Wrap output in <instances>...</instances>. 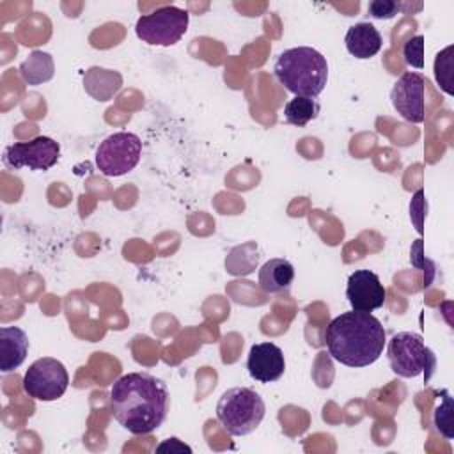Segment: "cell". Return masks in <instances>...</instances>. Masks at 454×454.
Masks as SVG:
<instances>
[{"label":"cell","instance_id":"obj_8","mask_svg":"<svg viewBox=\"0 0 454 454\" xmlns=\"http://www.w3.org/2000/svg\"><path fill=\"white\" fill-rule=\"evenodd\" d=\"M69 385V374L64 364L51 356L37 358L25 371L23 390L37 401H55L64 395Z\"/></svg>","mask_w":454,"mask_h":454},{"label":"cell","instance_id":"obj_11","mask_svg":"<svg viewBox=\"0 0 454 454\" xmlns=\"http://www.w3.org/2000/svg\"><path fill=\"white\" fill-rule=\"evenodd\" d=\"M346 298L351 305V310L372 312L385 305L387 291L374 271L356 270L348 277Z\"/></svg>","mask_w":454,"mask_h":454},{"label":"cell","instance_id":"obj_1","mask_svg":"<svg viewBox=\"0 0 454 454\" xmlns=\"http://www.w3.org/2000/svg\"><path fill=\"white\" fill-rule=\"evenodd\" d=\"M168 388L149 372H128L110 388V413L131 434H149L167 419Z\"/></svg>","mask_w":454,"mask_h":454},{"label":"cell","instance_id":"obj_24","mask_svg":"<svg viewBox=\"0 0 454 454\" xmlns=\"http://www.w3.org/2000/svg\"><path fill=\"white\" fill-rule=\"evenodd\" d=\"M426 209H427V204L424 202V192L419 190V192H415V195L411 199V204H410V218L415 223V229H417L419 234H422V231H424L422 222H424Z\"/></svg>","mask_w":454,"mask_h":454},{"label":"cell","instance_id":"obj_7","mask_svg":"<svg viewBox=\"0 0 454 454\" xmlns=\"http://www.w3.org/2000/svg\"><path fill=\"white\" fill-rule=\"evenodd\" d=\"M142 156V140L129 131L106 137L96 149V167L108 177H119L133 170Z\"/></svg>","mask_w":454,"mask_h":454},{"label":"cell","instance_id":"obj_5","mask_svg":"<svg viewBox=\"0 0 454 454\" xmlns=\"http://www.w3.org/2000/svg\"><path fill=\"white\" fill-rule=\"evenodd\" d=\"M387 358L390 369L401 378H417L424 374L429 380L436 360L433 351L426 346L422 335L415 332L395 333L387 346Z\"/></svg>","mask_w":454,"mask_h":454},{"label":"cell","instance_id":"obj_13","mask_svg":"<svg viewBox=\"0 0 454 454\" xmlns=\"http://www.w3.org/2000/svg\"><path fill=\"white\" fill-rule=\"evenodd\" d=\"M28 335L18 326L0 328V369L11 372L18 369L28 353Z\"/></svg>","mask_w":454,"mask_h":454},{"label":"cell","instance_id":"obj_16","mask_svg":"<svg viewBox=\"0 0 454 454\" xmlns=\"http://www.w3.org/2000/svg\"><path fill=\"white\" fill-rule=\"evenodd\" d=\"M85 90L98 101H108L122 87V76L105 67H90L83 76Z\"/></svg>","mask_w":454,"mask_h":454},{"label":"cell","instance_id":"obj_9","mask_svg":"<svg viewBox=\"0 0 454 454\" xmlns=\"http://www.w3.org/2000/svg\"><path fill=\"white\" fill-rule=\"evenodd\" d=\"M60 156V145L50 137L39 135L28 142H14L4 151V165L11 170L28 167L30 170H50Z\"/></svg>","mask_w":454,"mask_h":454},{"label":"cell","instance_id":"obj_2","mask_svg":"<svg viewBox=\"0 0 454 454\" xmlns=\"http://www.w3.org/2000/svg\"><path fill=\"white\" fill-rule=\"evenodd\" d=\"M323 342L339 364L367 367L383 355L387 335L381 321L371 312L351 310L326 325Z\"/></svg>","mask_w":454,"mask_h":454},{"label":"cell","instance_id":"obj_14","mask_svg":"<svg viewBox=\"0 0 454 454\" xmlns=\"http://www.w3.org/2000/svg\"><path fill=\"white\" fill-rule=\"evenodd\" d=\"M344 44L349 55H353L355 59H371L381 50L383 39L372 23L362 21L348 28Z\"/></svg>","mask_w":454,"mask_h":454},{"label":"cell","instance_id":"obj_20","mask_svg":"<svg viewBox=\"0 0 454 454\" xmlns=\"http://www.w3.org/2000/svg\"><path fill=\"white\" fill-rule=\"evenodd\" d=\"M440 395H442V401H440V404L434 408L433 420H434V426H436L438 433H440L442 436H445L447 440H452V438H454V426H452L454 403H452V397H450L449 390H442Z\"/></svg>","mask_w":454,"mask_h":454},{"label":"cell","instance_id":"obj_6","mask_svg":"<svg viewBox=\"0 0 454 454\" xmlns=\"http://www.w3.org/2000/svg\"><path fill=\"white\" fill-rule=\"evenodd\" d=\"M190 16L184 9L176 5H163L151 14H144L137 20L135 34L153 46H172L181 41L188 30Z\"/></svg>","mask_w":454,"mask_h":454},{"label":"cell","instance_id":"obj_10","mask_svg":"<svg viewBox=\"0 0 454 454\" xmlns=\"http://www.w3.org/2000/svg\"><path fill=\"white\" fill-rule=\"evenodd\" d=\"M395 112L408 122L419 124L426 119V78L420 73H403L390 90Z\"/></svg>","mask_w":454,"mask_h":454},{"label":"cell","instance_id":"obj_19","mask_svg":"<svg viewBox=\"0 0 454 454\" xmlns=\"http://www.w3.org/2000/svg\"><path fill=\"white\" fill-rule=\"evenodd\" d=\"M321 106L314 98H303V96H294L284 105V119L286 122L303 128L307 126L312 119L317 117Z\"/></svg>","mask_w":454,"mask_h":454},{"label":"cell","instance_id":"obj_17","mask_svg":"<svg viewBox=\"0 0 454 454\" xmlns=\"http://www.w3.org/2000/svg\"><path fill=\"white\" fill-rule=\"evenodd\" d=\"M261 261V248L255 241L241 243L229 250L225 257V271L234 277H245L255 271Z\"/></svg>","mask_w":454,"mask_h":454},{"label":"cell","instance_id":"obj_25","mask_svg":"<svg viewBox=\"0 0 454 454\" xmlns=\"http://www.w3.org/2000/svg\"><path fill=\"white\" fill-rule=\"evenodd\" d=\"M156 450L158 452H163V450H170V452H192V449L188 447V445H184V443H181L177 438H168V440H165L163 443H160L158 447H156Z\"/></svg>","mask_w":454,"mask_h":454},{"label":"cell","instance_id":"obj_21","mask_svg":"<svg viewBox=\"0 0 454 454\" xmlns=\"http://www.w3.org/2000/svg\"><path fill=\"white\" fill-rule=\"evenodd\" d=\"M452 46H447L442 50L434 59V78L443 92L449 96L454 94L452 89Z\"/></svg>","mask_w":454,"mask_h":454},{"label":"cell","instance_id":"obj_12","mask_svg":"<svg viewBox=\"0 0 454 454\" xmlns=\"http://www.w3.org/2000/svg\"><path fill=\"white\" fill-rule=\"evenodd\" d=\"M247 369L252 380L259 383H271L282 378L286 360L282 349L273 342H257L250 348Z\"/></svg>","mask_w":454,"mask_h":454},{"label":"cell","instance_id":"obj_18","mask_svg":"<svg viewBox=\"0 0 454 454\" xmlns=\"http://www.w3.org/2000/svg\"><path fill=\"white\" fill-rule=\"evenodd\" d=\"M55 73V64L50 53L35 50L32 51L21 64H20V74L28 85H41L44 82H50Z\"/></svg>","mask_w":454,"mask_h":454},{"label":"cell","instance_id":"obj_23","mask_svg":"<svg viewBox=\"0 0 454 454\" xmlns=\"http://www.w3.org/2000/svg\"><path fill=\"white\" fill-rule=\"evenodd\" d=\"M399 12V4L394 0H372L367 5V14L376 20H390Z\"/></svg>","mask_w":454,"mask_h":454},{"label":"cell","instance_id":"obj_4","mask_svg":"<svg viewBox=\"0 0 454 454\" xmlns=\"http://www.w3.org/2000/svg\"><path fill=\"white\" fill-rule=\"evenodd\" d=\"M266 413L262 397L248 387H232L222 394L216 404V419L232 436L254 433Z\"/></svg>","mask_w":454,"mask_h":454},{"label":"cell","instance_id":"obj_3","mask_svg":"<svg viewBox=\"0 0 454 454\" xmlns=\"http://www.w3.org/2000/svg\"><path fill=\"white\" fill-rule=\"evenodd\" d=\"M275 78L294 96L317 98L328 82V62L310 46L284 50L273 66Z\"/></svg>","mask_w":454,"mask_h":454},{"label":"cell","instance_id":"obj_15","mask_svg":"<svg viewBox=\"0 0 454 454\" xmlns=\"http://www.w3.org/2000/svg\"><path fill=\"white\" fill-rule=\"evenodd\" d=\"M294 280V268L287 259L273 257L259 270V286L268 294H287Z\"/></svg>","mask_w":454,"mask_h":454},{"label":"cell","instance_id":"obj_22","mask_svg":"<svg viewBox=\"0 0 454 454\" xmlns=\"http://www.w3.org/2000/svg\"><path fill=\"white\" fill-rule=\"evenodd\" d=\"M424 48H426V43H424V35H413L410 37L404 46H403V57H404V62L415 69H422L424 67Z\"/></svg>","mask_w":454,"mask_h":454}]
</instances>
